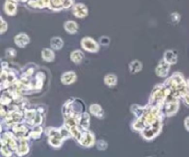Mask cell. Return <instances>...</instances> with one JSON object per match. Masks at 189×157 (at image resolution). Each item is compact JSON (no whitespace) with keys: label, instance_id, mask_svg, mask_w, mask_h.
<instances>
[{"label":"cell","instance_id":"ba28073f","mask_svg":"<svg viewBox=\"0 0 189 157\" xmlns=\"http://www.w3.org/2000/svg\"><path fill=\"white\" fill-rule=\"evenodd\" d=\"M64 29L69 34H75V33H77V31L79 30V26H78L77 22H75L73 20H68L64 23Z\"/></svg>","mask_w":189,"mask_h":157},{"label":"cell","instance_id":"484cf974","mask_svg":"<svg viewBox=\"0 0 189 157\" xmlns=\"http://www.w3.org/2000/svg\"><path fill=\"white\" fill-rule=\"evenodd\" d=\"M96 145H97V148H98L99 150H105L106 147H107V143H106V141H104V140L98 141L97 143H96Z\"/></svg>","mask_w":189,"mask_h":157},{"label":"cell","instance_id":"3957f363","mask_svg":"<svg viewBox=\"0 0 189 157\" xmlns=\"http://www.w3.org/2000/svg\"><path fill=\"white\" fill-rule=\"evenodd\" d=\"M170 71V64L167 63L164 60L161 61L159 62V64L157 65L156 69H155V73L158 76L160 77H165L167 76Z\"/></svg>","mask_w":189,"mask_h":157},{"label":"cell","instance_id":"4dcf8cb0","mask_svg":"<svg viewBox=\"0 0 189 157\" xmlns=\"http://www.w3.org/2000/svg\"><path fill=\"white\" fill-rule=\"evenodd\" d=\"M187 89H188V95H189V80H188V87H187Z\"/></svg>","mask_w":189,"mask_h":157},{"label":"cell","instance_id":"2e32d148","mask_svg":"<svg viewBox=\"0 0 189 157\" xmlns=\"http://www.w3.org/2000/svg\"><path fill=\"white\" fill-rule=\"evenodd\" d=\"M90 125V116L88 113H82V114H80L79 116V126H80L82 129L86 130Z\"/></svg>","mask_w":189,"mask_h":157},{"label":"cell","instance_id":"4316f807","mask_svg":"<svg viewBox=\"0 0 189 157\" xmlns=\"http://www.w3.org/2000/svg\"><path fill=\"white\" fill-rule=\"evenodd\" d=\"M63 8H68L74 4V0H62Z\"/></svg>","mask_w":189,"mask_h":157},{"label":"cell","instance_id":"5bb4252c","mask_svg":"<svg viewBox=\"0 0 189 157\" xmlns=\"http://www.w3.org/2000/svg\"><path fill=\"white\" fill-rule=\"evenodd\" d=\"M50 45L52 50H56V51L61 50L64 45L63 39L60 37H53L50 40Z\"/></svg>","mask_w":189,"mask_h":157},{"label":"cell","instance_id":"f1b7e54d","mask_svg":"<svg viewBox=\"0 0 189 157\" xmlns=\"http://www.w3.org/2000/svg\"><path fill=\"white\" fill-rule=\"evenodd\" d=\"M185 124H186V127H187V129L189 131V117L187 118L186 119V121H185Z\"/></svg>","mask_w":189,"mask_h":157},{"label":"cell","instance_id":"7c38bea8","mask_svg":"<svg viewBox=\"0 0 189 157\" xmlns=\"http://www.w3.org/2000/svg\"><path fill=\"white\" fill-rule=\"evenodd\" d=\"M90 112L92 115L98 117L99 118H102L103 116H104V110H103L102 107L99 104H92V105H90Z\"/></svg>","mask_w":189,"mask_h":157},{"label":"cell","instance_id":"83f0119b","mask_svg":"<svg viewBox=\"0 0 189 157\" xmlns=\"http://www.w3.org/2000/svg\"><path fill=\"white\" fill-rule=\"evenodd\" d=\"M184 100H185V102H186V104H187V105H189V95L188 94H187V95L184 97Z\"/></svg>","mask_w":189,"mask_h":157},{"label":"cell","instance_id":"277c9868","mask_svg":"<svg viewBox=\"0 0 189 157\" xmlns=\"http://www.w3.org/2000/svg\"><path fill=\"white\" fill-rule=\"evenodd\" d=\"M31 41L30 37L26 34V33H19L18 35L15 36L14 38V42L15 44L20 47V48H24L26 47Z\"/></svg>","mask_w":189,"mask_h":157},{"label":"cell","instance_id":"d6986e66","mask_svg":"<svg viewBox=\"0 0 189 157\" xmlns=\"http://www.w3.org/2000/svg\"><path fill=\"white\" fill-rule=\"evenodd\" d=\"M28 144H27V141L25 140H21V144L18 146V149H17V152H18V155H24L25 154L28 153Z\"/></svg>","mask_w":189,"mask_h":157},{"label":"cell","instance_id":"9c48e42d","mask_svg":"<svg viewBox=\"0 0 189 157\" xmlns=\"http://www.w3.org/2000/svg\"><path fill=\"white\" fill-rule=\"evenodd\" d=\"M22 116H23V114L20 111H11L8 115H7V118H6L7 123H8V124L17 123L21 120Z\"/></svg>","mask_w":189,"mask_h":157},{"label":"cell","instance_id":"5b68a950","mask_svg":"<svg viewBox=\"0 0 189 157\" xmlns=\"http://www.w3.org/2000/svg\"><path fill=\"white\" fill-rule=\"evenodd\" d=\"M77 80V75L75 72L69 71V72H65L61 76V82L64 85H71L73 83H75Z\"/></svg>","mask_w":189,"mask_h":157},{"label":"cell","instance_id":"30bf717a","mask_svg":"<svg viewBox=\"0 0 189 157\" xmlns=\"http://www.w3.org/2000/svg\"><path fill=\"white\" fill-rule=\"evenodd\" d=\"M80 142L84 145V146H91L94 142V137L93 134H91L90 132H85L82 133V136L80 140Z\"/></svg>","mask_w":189,"mask_h":157},{"label":"cell","instance_id":"603a6c76","mask_svg":"<svg viewBox=\"0 0 189 157\" xmlns=\"http://www.w3.org/2000/svg\"><path fill=\"white\" fill-rule=\"evenodd\" d=\"M0 21H1V26H0V32H1V34H3V33H5L7 30V28H8V26H7V23L4 20V19L1 17L0 18Z\"/></svg>","mask_w":189,"mask_h":157},{"label":"cell","instance_id":"ffe728a7","mask_svg":"<svg viewBox=\"0 0 189 157\" xmlns=\"http://www.w3.org/2000/svg\"><path fill=\"white\" fill-rule=\"evenodd\" d=\"M37 3H38V8L51 7V0H37Z\"/></svg>","mask_w":189,"mask_h":157},{"label":"cell","instance_id":"d4e9b609","mask_svg":"<svg viewBox=\"0 0 189 157\" xmlns=\"http://www.w3.org/2000/svg\"><path fill=\"white\" fill-rule=\"evenodd\" d=\"M99 43L101 45H104V46H108L109 43H110V38L107 37V36H103L99 39Z\"/></svg>","mask_w":189,"mask_h":157},{"label":"cell","instance_id":"52a82bcc","mask_svg":"<svg viewBox=\"0 0 189 157\" xmlns=\"http://www.w3.org/2000/svg\"><path fill=\"white\" fill-rule=\"evenodd\" d=\"M177 54L174 51L172 50H168L164 53V56H163V60L169 63L170 65L172 64H175L177 62Z\"/></svg>","mask_w":189,"mask_h":157},{"label":"cell","instance_id":"f546056e","mask_svg":"<svg viewBox=\"0 0 189 157\" xmlns=\"http://www.w3.org/2000/svg\"><path fill=\"white\" fill-rule=\"evenodd\" d=\"M22 2H29V0H21Z\"/></svg>","mask_w":189,"mask_h":157},{"label":"cell","instance_id":"4fadbf2b","mask_svg":"<svg viewBox=\"0 0 189 157\" xmlns=\"http://www.w3.org/2000/svg\"><path fill=\"white\" fill-rule=\"evenodd\" d=\"M70 59L74 63H80L84 59V53L80 50L73 51L70 54Z\"/></svg>","mask_w":189,"mask_h":157},{"label":"cell","instance_id":"cb8c5ba5","mask_svg":"<svg viewBox=\"0 0 189 157\" xmlns=\"http://www.w3.org/2000/svg\"><path fill=\"white\" fill-rule=\"evenodd\" d=\"M180 20H181V16H180L179 13L174 12V13H172V14H171V20L172 21V23H174V24L179 23Z\"/></svg>","mask_w":189,"mask_h":157},{"label":"cell","instance_id":"8992f818","mask_svg":"<svg viewBox=\"0 0 189 157\" xmlns=\"http://www.w3.org/2000/svg\"><path fill=\"white\" fill-rule=\"evenodd\" d=\"M4 10L5 13L8 16H14L17 12V5L13 1L7 0L4 6Z\"/></svg>","mask_w":189,"mask_h":157},{"label":"cell","instance_id":"7a4b0ae2","mask_svg":"<svg viewBox=\"0 0 189 157\" xmlns=\"http://www.w3.org/2000/svg\"><path fill=\"white\" fill-rule=\"evenodd\" d=\"M72 12H73L75 17H77L79 19H83V18L88 16L89 9H88L86 5L82 4V3H78V4L74 5Z\"/></svg>","mask_w":189,"mask_h":157},{"label":"cell","instance_id":"6da1fadb","mask_svg":"<svg viewBox=\"0 0 189 157\" xmlns=\"http://www.w3.org/2000/svg\"><path fill=\"white\" fill-rule=\"evenodd\" d=\"M81 47L90 53H97L100 50L99 43L90 37H84L81 39Z\"/></svg>","mask_w":189,"mask_h":157},{"label":"cell","instance_id":"8fae6325","mask_svg":"<svg viewBox=\"0 0 189 157\" xmlns=\"http://www.w3.org/2000/svg\"><path fill=\"white\" fill-rule=\"evenodd\" d=\"M142 70V62L138 60H134L129 63V71L131 74L135 75Z\"/></svg>","mask_w":189,"mask_h":157},{"label":"cell","instance_id":"9a60e30c","mask_svg":"<svg viewBox=\"0 0 189 157\" xmlns=\"http://www.w3.org/2000/svg\"><path fill=\"white\" fill-rule=\"evenodd\" d=\"M42 58L45 62H51L55 60V53L53 52L52 49L45 48L42 51Z\"/></svg>","mask_w":189,"mask_h":157},{"label":"cell","instance_id":"ac0fdd59","mask_svg":"<svg viewBox=\"0 0 189 157\" xmlns=\"http://www.w3.org/2000/svg\"><path fill=\"white\" fill-rule=\"evenodd\" d=\"M104 83L106 85H108L109 87H113L115 86L117 84V77L114 74H108L106 75L104 77Z\"/></svg>","mask_w":189,"mask_h":157},{"label":"cell","instance_id":"7402d4cb","mask_svg":"<svg viewBox=\"0 0 189 157\" xmlns=\"http://www.w3.org/2000/svg\"><path fill=\"white\" fill-rule=\"evenodd\" d=\"M16 54H17V52L13 48H8L6 50V56L8 58H14L16 56Z\"/></svg>","mask_w":189,"mask_h":157},{"label":"cell","instance_id":"44dd1931","mask_svg":"<svg viewBox=\"0 0 189 157\" xmlns=\"http://www.w3.org/2000/svg\"><path fill=\"white\" fill-rule=\"evenodd\" d=\"M42 127H40V126H36L35 128H34V130L31 132V135L32 136V137H39L40 135H41V133H42Z\"/></svg>","mask_w":189,"mask_h":157},{"label":"cell","instance_id":"e0dca14e","mask_svg":"<svg viewBox=\"0 0 189 157\" xmlns=\"http://www.w3.org/2000/svg\"><path fill=\"white\" fill-rule=\"evenodd\" d=\"M132 112L134 113V115L136 117H138V118L143 117V115L145 114L146 110H147V107H140L138 105H134L131 107Z\"/></svg>","mask_w":189,"mask_h":157}]
</instances>
